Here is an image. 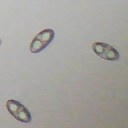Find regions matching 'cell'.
I'll use <instances>...</instances> for the list:
<instances>
[{"mask_svg":"<svg viewBox=\"0 0 128 128\" xmlns=\"http://www.w3.org/2000/svg\"><path fill=\"white\" fill-rule=\"evenodd\" d=\"M6 109L16 120L22 122L28 123L31 121L32 116L29 110L20 102L12 99L6 102Z\"/></svg>","mask_w":128,"mask_h":128,"instance_id":"7a4b0ae2","label":"cell"},{"mask_svg":"<svg viewBox=\"0 0 128 128\" xmlns=\"http://www.w3.org/2000/svg\"><path fill=\"white\" fill-rule=\"evenodd\" d=\"M1 42H2V40H1L0 39V44H1Z\"/></svg>","mask_w":128,"mask_h":128,"instance_id":"277c9868","label":"cell"},{"mask_svg":"<svg viewBox=\"0 0 128 128\" xmlns=\"http://www.w3.org/2000/svg\"><path fill=\"white\" fill-rule=\"evenodd\" d=\"M54 31L50 28L44 29L38 34L31 42L30 50L31 52L38 53L44 50L52 41Z\"/></svg>","mask_w":128,"mask_h":128,"instance_id":"6da1fadb","label":"cell"},{"mask_svg":"<svg viewBox=\"0 0 128 128\" xmlns=\"http://www.w3.org/2000/svg\"><path fill=\"white\" fill-rule=\"evenodd\" d=\"M94 52L100 58L110 61H116L120 58L118 52L114 47L102 42H95L92 45Z\"/></svg>","mask_w":128,"mask_h":128,"instance_id":"3957f363","label":"cell"}]
</instances>
